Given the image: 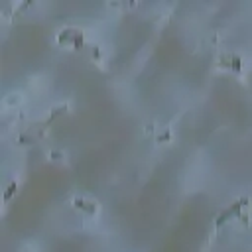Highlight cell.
Wrapping results in <instances>:
<instances>
[{
	"instance_id": "cell-1",
	"label": "cell",
	"mask_w": 252,
	"mask_h": 252,
	"mask_svg": "<svg viewBox=\"0 0 252 252\" xmlns=\"http://www.w3.org/2000/svg\"><path fill=\"white\" fill-rule=\"evenodd\" d=\"M22 101H24L22 93H10V95H6V97L2 98V107L4 108H16Z\"/></svg>"
},
{
	"instance_id": "cell-2",
	"label": "cell",
	"mask_w": 252,
	"mask_h": 252,
	"mask_svg": "<svg viewBox=\"0 0 252 252\" xmlns=\"http://www.w3.org/2000/svg\"><path fill=\"white\" fill-rule=\"evenodd\" d=\"M20 252H39V248H38V244H36V242H26L24 246H22Z\"/></svg>"
}]
</instances>
